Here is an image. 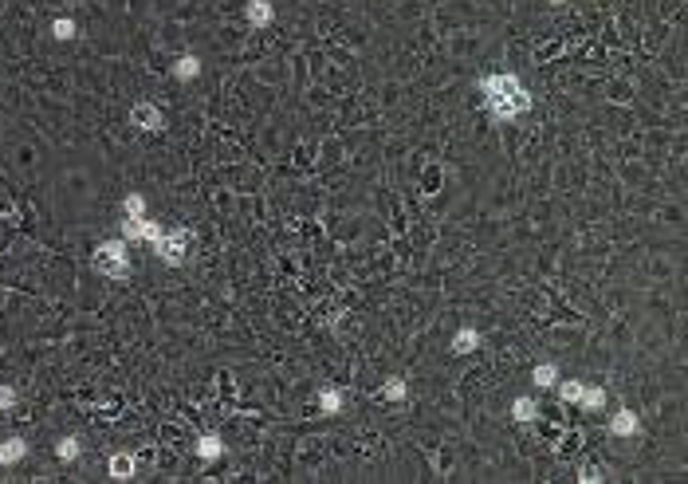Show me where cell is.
Wrapping results in <instances>:
<instances>
[{
    "instance_id": "cell-1",
    "label": "cell",
    "mask_w": 688,
    "mask_h": 484,
    "mask_svg": "<svg viewBox=\"0 0 688 484\" xmlns=\"http://www.w3.org/2000/svg\"><path fill=\"white\" fill-rule=\"evenodd\" d=\"M95 272H103L107 279H126L130 276V256H126V241H103L91 256Z\"/></svg>"
},
{
    "instance_id": "cell-2",
    "label": "cell",
    "mask_w": 688,
    "mask_h": 484,
    "mask_svg": "<svg viewBox=\"0 0 688 484\" xmlns=\"http://www.w3.org/2000/svg\"><path fill=\"white\" fill-rule=\"evenodd\" d=\"M150 248H154L157 260H166V264H185V256H189V232L185 229L161 232V241H154Z\"/></svg>"
},
{
    "instance_id": "cell-3",
    "label": "cell",
    "mask_w": 688,
    "mask_h": 484,
    "mask_svg": "<svg viewBox=\"0 0 688 484\" xmlns=\"http://www.w3.org/2000/svg\"><path fill=\"white\" fill-rule=\"evenodd\" d=\"M488 110H492L495 119H520V114H527L531 110V95L527 91H511V95H492L488 98Z\"/></svg>"
},
{
    "instance_id": "cell-4",
    "label": "cell",
    "mask_w": 688,
    "mask_h": 484,
    "mask_svg": "<svg viewBox=\"0 0 688 484\" xmlns=\"http://www.w3.org/2000/svg\"><path fill=\"white\" fill-rule=\"evenodd\" d=\"M161 225L157 221H150V217H122V241L130 244V241H145V244H154V241H161Z\"/></svg>"
},
{
    "instance_id": "cell-5",
    "label": "cell",
    "mask_w": 688,
    "mask_h": 484,
    "mask_svg": "<svg viewBox=\"0 0 688 484\" xmlns=\"http://www.w3.org/2000/svg\"><path fill=\"white\" fill-rule=\"evenodd\" d=\"M130 122L138 126V130H161V126H166V114H161L154 103H134Z\"/></svg>"
},
{
    "instance_id": "cell-6",
    "label": "cell",
    "mask_w": 688,
    "mask_h": 484,
    "mask_svg": "<svg viewBox=\"0 0 688 484\" xmlns=\"http://www.w3.org/2000/svg\"><path fill=\"white\" fill-rule=\"evenodd\" d=\"M520 79L515 75H484L480 79V91H484V98H492V95H511V91H520Z\"/></svg>"
},
{
    "instance_id": "cell-7",
    "label": "cell",
    "mask_w": 688,
    "mask_h": 484,
    "mask_svg": "<svg viewBox=\"0 0 688 484\" xmlns=\"http://www.w3.org/2000/svg\"><path fill=\"white\" fill-rule=\"evenodd\" d=\"M244 16H248V24L252 28H267L272 20H276V8H272L267 0H252V4L244 8Z\"/></svg>"
},
{
    "instance_id": "cell-8",
    "label": "cell",
    "mask_w": 688,
    "mask_h": 484,
    "mask_svg": "<svg viewBox=\"0 0 688 484\" xmlns=\"http://www.w3.org/2000/svg\"><path fill=\"white\" fill-rule=\"evenodd\" d=\"M610 433L614 437H633L637 433V413L633 410H617L614 417H610Z\"/></svg>"
},
{
    "instance_id": "cell-9",
    "label": "cell",
    "mask_w": 688,
    "mask_h": 484,
    "mask_svg": "<svg viewBox=\"0 0 688 484\" xmlns=\"http://www.w3.org/2000/svg\"><path fill=\"white\" fill-rule=\"evenodd\" d=\"M24 453H28L24 437H8V441H0V465H20Z\"/></svg>"
},
{
    "instance_id": "cell-10",
    "label": "cell",
    "mask_w": 688,
    "mask_h": 484,
    "mask_svg": "<svg viewBox=\"0 0 688 484\" xmlns=\"http://www.w3.org/2000/svg\"><path fill=\"white\" fill-rule=\"evenodd\" d=\"M107 472L114 476V481H130V476H134V457H130V453H114V457H110V465H107Z\"/></svg>"
},
{
    "instance_id": "cell-11",
    "label": "cell",
    "mask_w": 688,
    "mask_h": 484,
    "mask_svg": "<svg viewBox=\"0 0 688 484\" xmlns=\"http://www.w3.org/2000/svg\"><path fill=\"white\" fill-rule=\"evenodd\" d=\"M220 453H224V441H220L217 433H205L201 441H197V457H205V460H217Z\"/></svg>"
},
{
    "instance_id": "cell-12",
    "label": "cell",
    "mask_w": 688,
    "mask_h": 484,
    "mask_svg": "<svg viewBox=\"0 0 688 484\" xmlns=\"http://www.w3.org/2000/svg\"><path fill=\"white\" fill-rule=\"evenodd\" d=\"M173 75L182 79V83H189V79H197L201 75V60L197 55H182V60L173 63Z\"/></svg>"
},
{
    "instance_id": "cell-13",
    "label": "cell",
    "mask_w": 688,
    "mask_h": 484,
    "mask_svg": "<svg viewBox=\"0 0 688 484\" xmlns=\"http://www.w3.org/2000/svg\"><path fill=\"white\" fill-rule=\"evenodd\" d=\"M476 347H480V335H476L472 327H460L457 339H452V351H457V354H468V351H476Z\"/></svg>"
},
{
    "instance_id": "cell-14",
    "label": "cell",
    "mask_w": 688,
    "mask_h": 484,
    "mask_svg": "<svg viewBox=\"0 0 688 484\" xmlns=\"http://www.w3.org/2000/svg\"><path fill=\"white\" fill-rule=\"evenodd\" d=\"M535 413H539L535 398H515L511 401V417H515V422H535Z\"/></svg>"
},
{
    "instance_id": "cell-15",
    "label": "cell",
    "mask_w": 688,
    "mask_h": 484,
    "mask_svg": "<svg viewBox=\"0 0 688 484\" xmlns=\"http://www.w3.org/2000/svg\"><path fill=\"white\" fill-rule=\"evenodd\" d=\"M579 406H582V410H602V406H606V390H598V386H582Z\"/></svg>"
},
{
    "instance_id": "cell-16",
    "label": "cell",
    "mask_w": 688,
    "mask_h": 484,
    "mask_svg": "<svg viewBox=\"0 0 688 484\" xmlns=\"http://www.w3.org/2000/svg\"><path fill=\"white\" fill-rule=\"evenodd\" d=\"M79 449H83V445H79V437H60L55 457H60V460H75V457H79Z\"/></svg>"
},
{
    "instance_id": "cell-17",
    "label": "cell",
    "mask_w": 688,
    "mask_h": 484,
    "mask_svg": "<svg viewBox=\"0 0 688 484\" xmlns=\"http://www.w3.org/2000/svg\"><path fill=\"white\" fill-rule=\"evenodd\" d=\"M319 406H323V413H338L342 410V394H338L335 386H326L323 394H319Z\"/></svg>"
},
{
    "instance_id": "cell-18",
    "label": "cell",
    "mask_w": 688,
    "mask_h": 484,
    "mask_svg": "<svg viewBox=\"0 0 688 484\" xmlns=\"http://www.w3.org/2000/svg\"><path fill=\"white\" fill-rule=\"evenodd\" d=\"M75 20H67V16H60V20H51V36L55 40H75Z\"/></svg>"
},
{
    "instance_id": "cell-19",
    "label": "cell",
    "mask_w": 688,
    "mask_h": 484,
    "mask_svg": "<svg viewBox=\"0 0 688 484\" xmlns=\"http://www.w3.org/2000/svg\"><path fill=\"white\" fill-rule=\"evenodd\" d=\"M555 382H558V370L551 363L535 366V386H555Z\"/></svg>"
},
{
    "instance_id": "cell-20",
    "label": "cell",
    "mask_w": 688,
    "mask_h": 484,
    "mask_svg": "<svg viewBox=\"0 0 688 484\" xmlns=\"http://www.w3.org/2000/svg\"><path fill=\"white\" fill-rule=\"evenodd\" d=\"M126 217H145V197L142 193H126Z\"/></svg>"
},
{
    "instance_id": "cell-21",
    "label": "cell",
    "mask_w": 688,
    "mask_h": 484,
    "mask_svg": "<svg viewBox=\"0 0 688 484\" xmlns=\"http://www.w3.org/2000/svg\"><path fill=\"white\" fill-rule=\"evenodd\" d=\"M382 394H386L389 401H401V398H405V394H409V390H405V378H389V382H386V390H382Z\"/></svg>"
},
{
    "instance_id": "cell-22",
    "label": "cell",
    "mask_w": 688,
    "mask_h": 484,
    "mask_svg": "<svg viewBox=\"0 0 688 484\" xmlns=\"http://www.w3.org/2000/svg\"><path fill=\"white\" fill-rule=\"evenodd\" d=\"M558 398H563V401H574V406H579V398H582V382H574V378H570V382H563V386H558Z\"/></svg>"
},
{
    "instance_id": "cell-23",
    "label": "cell",
    "mask_w": 688,
    "mask_h": 484,
    "mask_svg": "<svg viewBox=\"0 0 688 484\" xmlns=\"http://www.w3.org/2000/svg\"><path fill=\"white\" fill-rule=\"evenodd\" d=\"M16 406V390L12 386H0V410H12Z\"/></svg>"
},
{
    "instance_id": "cell-24",
    "label": "cell",
    "mask_w": 688,
    "mask_h": 484,
    "mask_svg": "<svg viewBox=\"0 0 688 484\" xmlns=\"http://www.w3.org/2000/svg\"><path fill=\"white\" fill-rule=\"evenodd\" d=\"M579 481H582V484H598V481H602V472H598V469H582Z\"/></svg>"
},
{
    "instance_id": "cell-25",
    "label": "cell",
    "mask_w": 688,
    "mask_h": 484,
    "mask_svg": "<svg viewBox=\"0 0 688 484\" xmlns=\"http://www.w3.org/2000/svg\"><path fill=\"white\" fill-rule=\"evenodd\" d=\"M547 4H567V0H547Z\"/></svg>"
}]
</instances>
